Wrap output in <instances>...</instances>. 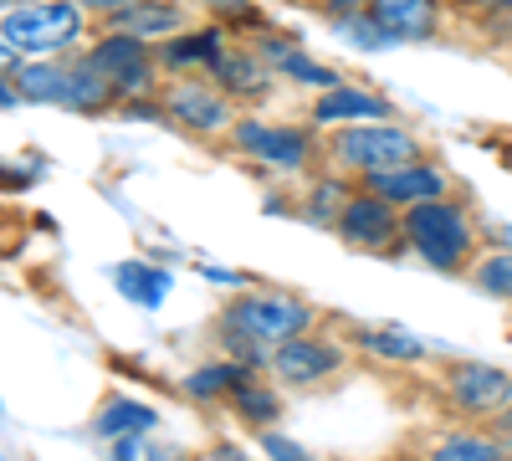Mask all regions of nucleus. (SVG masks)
<instances>
[{
	"label": "nucleus",
	"instance_id": "obj_1",
	"mask_svg": "<svg viewBox=\"0 0 512 461\" xmlns=\"http://www.w3.org/2000/svg\"><path fill=\"white\" fill-rule=\"evenodd\" d=\"M82 31H88L82 0H26L0 21V62L11 72L21 57H62L82 41Z\"/></svg>",
	"mask_w": 512,
	"mask_h": 461
},
{
	"label": "nucleus",
	"instance_id": "obj_2",
	"mask_svg": "<svg viewBox=\"0 0 512 461\" xmlns=\"http://www.w3.org/2000/svg\"><path fill=\"white\" fill-rule=\"evenodd\" d=\"M405 246L431 272H466L477 257V231L461 200L436 195V200L405 205Z\"/></svg>",
	"mask_w": 512,
	"mask_h": 461
},
{
	"label": "nucleus",
	"instance_id": "obj_3",
	"mask_svg": "<svg viewBox=\"0 0 512 461\" xmlns=\"http://www.w3.org/2000/svg\"><path fill=\"white\" fill-rule=\"evenodd\" d=\"M313 318H318L313 303L287 298V292H241L221 313V333H241V339L262 344V349H277L297 339V333H308Z\"/></svg>",
	"mask_w": 512,
	"mask_h": 461
},
{
	"label": "nucleus",
	"instance_id": "obj_4",
	"mask_svg": "<svg viewBox=\"0 0 512 461\" xmlns=\"http://www.w3.org/2000/svg\"><path fill=\"white\" fill-rule=\"evenodd\" d=\"M420 154V139L410 129H400L395 118H364V123H338L328 134V159L344 164L349 175H369V170H390Z\"/></svg>",
	"mask_w": 512,
	"mask_h": 461
},
{
	"label": "nucleus",
	"instance_id": "obj_5",
	"mask_svg": "<svg viewBox=\"0 0 512 461\" xmlns=\"http://www.w3.org/2000/svg\"><path fill=\"white\" fill-rule=\"evenodd\" d=\"M236 154H246L251 164H262L272 175H303L318 159L313 129H297V123H267V118H236L231 134Z\"/></svg>",
	"mask_w": 512,
	"mask_h": 461
},
{
	"label": "nucleus",
	"instance_id": "obj_6",
	"mask_svg": "<svg viewBox=\"0 0 512 461\" xmlns=\"http://www.w3.org/2000/svg\"><path fill=\"white\" fill-rule=\"evenodd\" d=\"M88 57L108 72V82L118 88V103L123 98H144V93H159L164 82H159V52H154V41L134 36V31H118V26H103V36L88 47Z\"/></svg>",
	"mask_w": 512,
	"mask_h": 461
},
{
	"label": "nucleus",
	"instance_id": "obj_7",
	"mask_svg": "<svg viewBox=\"0 0 512 461\" xmlns=\"http://www.w3.org/2000/svg\"><path fill=\"white\" fill-rule=\"evenodd\" d=\"M159 98H164V113H169V123L175 129H185V134H195V139H216V134H231V123H236V108H231V93L221 88L216 77L210 82H200V77H169L164 88H159Z\"/></svg>",
	"mask_w": 512,
	"mask_h": 461
},
{
	"label": "nucleus",
	"instance_id": "obj_8",
	"mask_svg": "<svg viewBox=\"0 0 512 461\" xmlns=\"http://www.w3.org/2000/svg\"><path fill=\"white\" fill-rule=\"evenodd\" d=\"M333 231L344 236L354 251H390L395 241H405V211H400V205H390L384 195H374V190L359 185V190L344 200V211H338Z\"/></svg>",
	"mask_w": 512,
	"mask_h": 461
},
{
	"label": "nucleus",
	"instance_id": "obj_9",
	"mask_svg": "<svg viewBox=\"0 0 512 461\" xmlns=\"http://www.w3.org/2000/svg\"><path fill=\"white\" fill-rule=\"evenodd\" d=\"M338 369H344V349H338L333 339H318L313 328L272 349V380L277 385H297V390L328 385Z\"/></svg>",
	"mask_w": 512,
	"mask_h": 461
},
{
	"label": "nucleus",
	"instance_id": "obj_10",
	"mask_svg": "<svg viewBox=\"0 0 512 461\" xmlns=\"http://www.w3.org/2000/svg\"><path fill=\"white\" fill-rule=\"evenodd\" d=\"M359 185L364 190H374V195H384L390 205H420V200H436V195H451V180H446V170L436 159H425V154H415V159H405V164H390V170H369V175H359Z\"/></svg>",
	"mask_w": 512,
	"mask_h": 461
},
{
	"label": "nucleus",
	"instance_id": "obj_11",
	"mask_svg": "<svg viewBox=\"0 0 512 461\" xmlns=\"http://www.w3.org/2000/svg\"><path fill=\"white\" fill-rule=\"evenodd\" d=\"M446 400L456 415H497L512 410V374L497 364H456L446 374Z\"/></svg>",
	"mask_w": 512,
	"mask_h": 461
},
{
	"label": "nucleus",
	"instance_id": "obj_12",
	"mask_svg": "<svg viewBox=\"0 0 512 461\" xmlns=\"http://www.w3.org/2000/svg\"><path fill=\"white\" fill-rule=\"evenodd\" d=\"M369 16L390 36V47H400V41H431L441 31V0H374Z\"/></svg>",
	"mask_w": 512,
	"mask_h": 461
},
{
	"label": "nucleus",
	"instance_id": "obj_13",
	"mask_svg": "<svg viewBox=\"0 0 512 461\" xmlns=\"http://www.w3.org/2000/svg\"><path fill=\"white\" fill-rule=\"evenodd\" d=\"M210 77L221 82V88L231 93V98H246V103H256V98H267L272 93V62L267 57H256V47L251 52H241V47H226L216 62L205 67Z\"/></svg>",
	"mask_w": 512,
	"mask_h": 461
},
{
	"label": "nucleus",
	"instance_id": "obj_14",
	"mask_svg": "<svg viewBox=\"0 0 512 461\" xmlns=\"http://www.w3.org/2000/svg\"><path fill=\"white\" fill-rule=\"evenodd\" d=\"M159 67L169 77H185L195 67H210L221 52H226V31L221 26H205V31H175V36H164L159 41Z\"/></svg>",
	"mask_w": 512,
	"mask_h": 461
},
{
	"label": "nucleus",
	"instance_id": "obj_15",
	"mask_svg": "<svg viewBox=\"0 0 512 461\" xmlns=\"http://www.w3.org/2000/svg\"><path fill=\"white\" fill-rule=\"evenodd\" d=\"M364 118H395L390 103L354 88V82H338V88H323L313 103V123L318 129H338V123H364Z\"/></svg>",
	"mask_w": 512,
	"mask_h": 461
},
{
	"label": "nucleus",
	"instance_id": "obj_16",
	"mask_svg": "<svg viewBox=\"0 0 512 461\" xmlns=\"http://www.w3.org/2000/svg\"><path fill=\"white\" fill-rule=\"evenodd\" d=\"M62 108H72V113H113L118 108V88L88 52L67 62V103Z\"/></svg>",
	"mask_w": 512,
	"mask_h": 461
},
{
	"label": "nucleus",
	"instance_id": "obj_17",
	"mask_svg": "<svg viewBox=\"0 0 512 461\" xmlns=\"http://www.w3.org/2000/svg\"><path fill=\"white\" fill-rule=\"evenodd\" d=\"M103 26H118V31H134L144 41H164V36H175L185 31V11L175 6V0H134V6H123L113 21Z\"/></svg>",
	"mask_w": 512,
	"mask_h": 461
},
{
	"label": "nucleus",
	"instance_id": "obj_18",
	"mask_svg": "<svg viewBox=\"0 0 512 461\" xmlns=\"http://www.w3.org/2000/svg\"><path fill=\"white\" fill-rule=\"evenodd\" d=\"M6 77L21 88V98H26V103H57V108L67 103V62H57V57L16 62Z\"/></svg>",
	"mask_w": 512,
	"mask_h": 461
},
{
	"label": "nucleus",
	"instance_id": "obj_19",
	"mask_svg": "<svg viewBox=\"0 0 512 461\" xmlns=\"http://www.w3.org/2000/svg\"><path fill=\"white\" fill-rule=\"evenodd\" d=\"M154 426H159L154 405L128 400V395H113V400L98 410V421H93V431H98L103 441H118V436H149Z\"/></svg>",
	"mask_w": 512,
	"mask_h": 461
},
{
	"label": "nucleus",
	"instance_id": "obj_20",
	"mask_svg": "<svg viewBox=\"0 0 512 461\" xmlns=\"http://www.w3.org/2000/svg\"><path fill=\"white\" fill-rule=\"evenodd\" d=\"M354 344L364 354L384 359V364H420L425 354H431V349H425V339H415V333H405V328H359Z\"/></svg>",
	"mask_w": 512,
	"mask_h": 461
},
{
	"label": "nucleus",
	"instance_id": "obj_21",
	"mask_svg": "<svg viewBox=\"0 0 512 461\" xmlns=\"http://www.w3.org/2000/svg\"><path fill=\"white\" fill-rule=\"evenodd\" d=\"M241 380H251V369L226 354V359H216V364H200L195 374H185V395L200 400V405H205V400H226V395H236Z\"/></svg>",
	"mask_w": 512,
	"mask_h": 461
},
{
	"label": "nucleus",
	"instance_id": "obj_22",
	"mask_svg": "<svg viewBox=\"0 0 512 461\" xmlns=\"http://www.w3.org/2000/svg\"><path fill=\"white\" fill-rule=\"evenodd\" d=\"M118 292L134 308H159L164 292H169V272L154 267V262H123L118 267Z\"/></svg>",
	"mask_w": 512,
	"mask_h": 461
},
{
	"label": "nucleus",
	"instance_id": "obj_23",
	"mask_svg": "<svg viewBox=\"0 0 512 461\" xmlns=\"http://www.w3.org/2000/svg\"><path fill=\"white\" fill-rule=\"evenodd\" d=\"M231 410L241 415L246 426H272L277 415H282V400H277V390L267 385V380H241L236 385V395H231Z\"/></svg>",
	"mask_w": 512,
	"mask_h": 461
},
{
	"label": "nucleus",
	"instance_id": "obj_24",
	"mask_svg": "<svg viewBox=\"0 0 512 461\" xmlns=\"http://www.w3.org/2000/svg\"><path fill=\"white\" fill-rule=\"evenodd\" d=\"M354 190L338 180V175H323V180H313L308 185V200H303V216L308 221H318V226H333L338 221V211H344V200H349Z\"/></svg>",
	"mask_w": 512,
	"mask_h": 461
},
{
	"label": "nucleus",
	"instance_id": "obj_25",
	"mask_svg": "<svg viewBox=\"0 0 512 461\" xmlns=\"http://www.w3.org/2000/svg\"><path fill=\"white\" fill-rule=\"evenodd\" d=\"M497 456H507V441H497V436H472V431H461V436H451V441H441L436 446V461H497Z\"/></svg>",
	"mask_w": 512,
	"mask_h": 461
},
{
	"label": "nucleus",
	"instance_id": "obj_26",
	"mask_svg": "<svg viewBox=\"0 0 512 461\" xmlns=\"http://www.w3.org/2000/svg\"><path fill=\"white\" fill-rule=\"evenodd\" d=\"M472 277H477V287L487 292V298L512 303V251H492V257H482L472 267Z\"/></svg>",
	"mask_w": 512,
	"mask_h": 461
},
{
	"label": "nucleus",
	"instance_id": "obj_27",
	"mask_svg": "<svg viewBox=\"0 0 512 461\" xmlns=\"http://www.w3.org/2000/svg\"><path fill=\"white\" fill-rule=\"evenodd\" d=\"M328 26L344 36V41H354V47H364V52H379V47H390V36H384L379 26H374V16L369 11H349V16H328Z\"/></svg>",
	"mask_w": 512,
	"mask_h": 461
},
{
	"label": "nucleus",
	"instance_id": "obj_28",
	"mask_svg": "<svg viewBox=\"0 0 512 461\" xmlns=\"http://www.w3.org/2000/svg\"><path fill=\"white\" fill-rule=\"evenodd\" d=\"M277 72H282V77H292V82H313V88H338V82H344V77H338L333 67L313 62L308 52H297V47L282 57V67H277Z\"/></svg>",
	"mask_w": 512,
	"mask_h": 461
},
{
	"label": "nucleus",
	"instance_id": "obj_29",
	"mask_svg": "<svg viewBox=\"0 0 512 461\" xmlns=\"http://www.w3.org/2000/svg\"><path fill=\"white\" fill-rule=\"evenodd\" d=\"M262 451L267 456H277V461H303L308 451L297 446V441H287V436H272V431H262Z\"/></svg>",
	"mask_w": 512,
	"mask_h": 461
},
{
	"label": "nucleus",
	"instance_id": "obj_30",
	"mask_svg": "<svg viewBox=\"0 0 512 461\" xmlns=\"http://www.w3.org/2000/svg\"><path fill=\"white\" fill-rule=\"evenodd\" d=\"M287 52H292V41H287V36H272V31H267L262 41H256V57H267L272 67H282V57H287Z\"/></svg>",
	"mask_w": 512,
	"mask_h": 461
},
{
	"label": "nucleus",
	"instance_id": "obj_31",
	"mask_svg": "<svg viewBox=\"0 0 512 461\" xmlns=\"http://www.w3.org/2000/svg\"><path fill=\"white\" fill-rule=\"evenodd\" d=\"M210 11H221V16H231V21H246V26H256V11L246 6V0H205Z\"/></svg>",
	"mask_w": 512,
	"mask_h": 461
},
{
	"label": "nucleus",
	"instance_id": "obj_32",
	"mask_svg": "<svg viewBox=\"0 0 512 461\" xmlns=\"http://www.w3.org/2000/svg\"><path fill=\"white\" fill-rule=\"evenodd\" d=\"M88 6V16H98V21H113L123 6H134V0H82Z\"/></svg>",
	"mask_w": 512,
	"mask_h": 461
},
{
	"label": "nucleus",
	"instance_id": "obj_33",
	"mask_svg": "<svg viewBox=\"0 0 512 461\" xmlns=\"http://www.w3.org/2000/svg\"><path fill=\"white\" fill-rule=\"evenodd\" d=\"M374 0H323V11L328 16H349V11H369Z\"/></svg>",
	"mask_w": 512,
	"mask_h": 461
},
{
	"label": "nucleus",
	"instance_id": "obj_34",
	"mask_svg": "<svg viewBox=\"0 0 512 461\" xmlns=\"http://www.w3.org/2000/svg\"><path fill=\"white\" fill-rule=\"evenodd\" d=\"M113 451H118V461L139 456V451H144V436H118V441H113Z\"/></svg>",
	"mask_w": 512,
	"mask_h": 461
},
{
	"label": "nucleus",
	"instance_id": "obj_35",
	"mask_svg": "<svg viewBox=\"0 0 512 461\" xmlns=\"http://www.w3.org/2000/svg\"><path fill=\"white\" fill-rule=\"evenodd\" d=\"M205 282H221V287H241V272H226V267H205Z\"/></svg>",
	"mask_w": 512,
	"mask_h": 461
},
{
	"label": "nucleus",
	"instance_id": "obj_36",
	"mask_svg": "<svg viewBox=\"0 0 512 461\" xmlns=\"http://www.w3.org/2000/svg\"><path fill=\"white\" fill-rule=\"evenodd\" d=\"M16 6H26V0H6V11H16Z\"/></svg>",
	"mask_w": 512,
	"mask_h": 461
},
{
	"label": "nucleus",
	"instance_id": "obj_37",
	"mask_svg": "<svg viewBox=\"0 0 512 461\" xmlns=\"http://www.w3.org/2000/svg\"><path fill=\"white\" fill-rule=\"evenodd\" d=\"M507 16H512V6H507Z\"/></svg>",
	"mask_w": 512,
	"mask_h": 461
}]
</instances>
